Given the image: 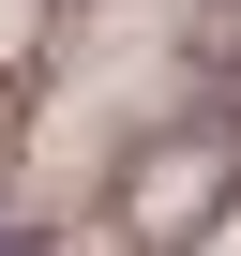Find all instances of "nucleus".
I'll return each mask as SVG.
<instances>
[{
    "mask_svg": "<svg viewBox=\"0 0 241 256\" xmlns=\"http://www.w3.org/2000/svg\"><path fill=\"white\" fill-rule=\"evenodd\" d=\"M30 16H60V0H30Z\"/></svg>",
    "mask_w": 241,
    "mask_h": 256,
    "instance_id": "nucleus-2",
    "label": "nucleus"
},
{
    "mask_svg": "<svg viewBox=\"0 0 241 256\" xmlns=\"http://www.w3.org/2000/svg\"><path fill=\"white\" fill-rule=\"evenodd\" d=\"M241 211V106H196V120H151L136 151L106 166V226L136 256H181Z\"/></svg>",
    "mask_w": 241,
    "mask_h": 256,
    "instance_id": "nucleus-1",
    "label": "nucleus"
}]
</instances>
